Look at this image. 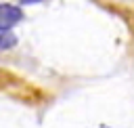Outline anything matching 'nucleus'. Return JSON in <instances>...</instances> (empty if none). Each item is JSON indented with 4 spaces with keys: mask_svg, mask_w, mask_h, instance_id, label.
<instances>
[{
    "mask_svg": "<svg viewBox=\"0 0 134 128\" xmlns=\"http://www.w3.org/2000/svg\"><path fill=\"white\" fill-rule=\"evenodd\" d=\"M23 19V10L15 4H0V31L13 29L19 21Z\"/></svg>",
    "mask_w": 134,
    "mask_h": 128,
    "instance_id": "obj_1",
    "label": "nucleus"
},
{
    "mask_svg": "<svg viewBox=\"0 0 134 128\" xmlns=\"http://www.w3.org/2000/svg\"><path fill=\"white\" fill-rule=\"evenodd\" d=\"M17 44V38L10 31H0V50H8Z\"/></svg>",
    "mask_w": 134,
    "mask_h": 128,
    "instance_id": "obj_2",
    "label": "nucleus"
},
{
    "mask_svg": "<svg viewBox=\"0 0 134 128\" xmlns=\"http://www.w3.org/2000/svg\"><path fill=\"white\" fill-rule=\"evenodd\" d=\"M36 2H42V0H21V4H36Z\"/></svg>",
    "mask_w": 134,
    "mask_h": 128,
    "instance_id": "obj_3",
    "label": "nucleus"
}]
</instances>
